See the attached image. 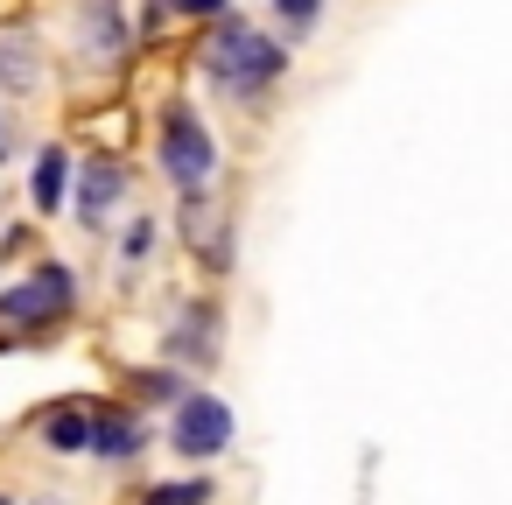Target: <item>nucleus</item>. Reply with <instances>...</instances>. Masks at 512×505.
I'll return each instance as SVG.
<instances>
[{"label": "nucleus", "instance_id": "1", "mask_svg": "<svg viewBox=\"0 0 512 505\" xmlns=\"http://www.w3.org/2000/svg\"><path fill=\"white\" fill-rule=\"evenodd\" d=\"M204 64H211V78H218L225 92H260V85L281 71V50H274L260 29H246V22H225V29L211 36Z\"/></svg>", "mask_w": 512, "mask_h": 505}, {"label": "nucleus", "instance_id": "2", "mask_svg": "<svg viewBox=\"0 0 512 505\" xmlns=\"http://www.w3.org/2000/svg\"><path fill=\"white\" fill-rule=\"evenodd\" d=\"M162 169H169V183H183V190H204L211 169H218V148H211V134H204V120H197L190 106H169V113H162Z\"/></svg>", "mask_w": 512, "mask_h": 505}, {"label": "nucleus", "instance_id": "3", "mask_svg": "<svg viewBox=\"0 0 512 505\" xmlns=\"http://www.w3.org/2000/svg\"><path fill=\"white\" fill-rule=\"evenodd\" d=\"M176 449L183 456H218V449H232V407L225 400H211V393H190L183 407H176Z\"/></svg>", "mask_w": 512, "mask_h": 505}, {"label": "nucleus", "instance_id": "4", "mask_svg": "<svg viewBox=\"0 0 512 505\" xmlns=\"http://www.w3.org/2000/svg\"><path fill=\"white\" fill-rule=\"evenodd\" d=\"M71 295H78V288H71V274H64V267H43V274H29L22 288H8V295H0V316L29 330V323L64 316V309H71Z\"/></svg>", "mask_w": 512, "mask_h": 505}, {"label": "nucleus", "instance_id": "5", "mask_svg": "<svg viewBox=\"0 0 512 505\" xmlns=\"http://www.w3.org/2000/svg\"><path fill=\"white\" fill-rule=\"evenodd\" d=\"M0 85L15 99H29L43 85V64H36V36L29 29H0Z\"/></svg>", "mask_w": 512, "mask_h": 505}, {"label": "nucleus", "instance_id": "6", "mask_svg": "<svg viewBox=\"0 0 512 505\" xmlns=\"http://www.w3.org/2000/svg\"><path fill=\"white\" fill-rule=\"evenodd\" d=\"M85 43L99 64H113L127 50V15H120V0H85Z\"/></svg>", "mask_w": 512, "mask_h": 505}, {"label": "nucleus", "instance_id": "7", "mask_svg": "<svg viewBox=\"0 0 512 505\" xmlns=\"http://www.w3.org/2000/svg\"><path fill=\"white\" fill-rule=\"evenodd\" d=\"M127 190V176L113 169V162H92L85 169V197H78V218L85 225H106V211H113V197Z\"/></svg>", "mask_w": 512, "mask_h": 505}, {"label": "nucleus", "instance_id": "8", "mask_svg": "<svg viewBox=\"0 0 512 505\" xmlns=\"http://www.w3.org/2000/svg\"><path fill=\"white\" fill-rule=\"evenodd\" d=\"M43 442H50L57 456L92 449V421H85V407H50V414H43Z\"/></svg>", "mask_w": 512, "mask_h": 505}, {"label": "nucleus", "instance_id": "9", "mask_svg": "<svg viewBox=\"0 0 512 505\" xmlns=\"http://www.w3.org/2000/svg\"><path fill=\"white\" fill-rule=\"evenodd\" d=\"M64 176H71V162H64V148H50V155L36 162V183H29V190H36V211H57V204H64Z\"/></svg>", "mask_w": 512, "mask_h": 505}, {"label": "nucleus", "instance_id": "10", "mask_svg": "<svg viewBox=\"0 0 512 505\" xmlns=\"http://www.w3.org/2000/svg\"><path fill=\"white\" fill-rule=\"evenodd\" d=\"M134 442H141V428H134V421H120V414L92 428V449H99V456H134Z\"/></svg>", "mask_w": 512, "mask_h": 505}, {"label": "nucleus", "instance_id": "11", "mask_svg": "<svg viewBox=\"0 0 512 505\" xmlns=\"http://www.w3.org/2000/svg\"><path fill=\"white\" fill-rule=\"evenodd\" d=\"M211 351H218V344H211V309H190V316H183V358L204 365Z\"/></svg>", "mask_w": 512, "mask_h": 505}, {"label": "nucleus", "instance_id": "12", "mask_svg": "<svg viewBox=\"0 0 512 505\" xmlns=\"http://www.w3.org/2000/svg\"><path fill=\"white\" fill-rule=\"evenodd\" d=\"M211 498V484L204 477H190V484H162V491H148V505H204Z\"/></svg>", "mask_w": 512, "mask_h": 505}, {"label": "nucleus", "instance_id": "13", "mask_svg": "<svg viewBox=\"0 0 512 505\" xmlns=\"http://www.w3.org/2000/svg\"><path fill=\"white\" fill-rule=\"evenodd\" d=\"M316 8H323V0H274V15H281V22H288L295 36H302V29L316 22Z\"/></svg>", "mask_w": 512, "mask_h": 505}, {"label": "nucleus", "instance_id": "14", "mask_svg": "<svg viewBox=\"0 0 512 505\" xmlns=\"http://www.w3.org/2000/svg\"><path fill=\"white\" fill-rule=\"evenodd\" d=\"M176 8H183V15H218L225 0H176Z\"/></svg>", "mask_w": 512, "mask_h": 505}, {"label": "nucleus", "instance_id": "15", "mask_svg": "<svg viewBox=\"0 0 512 505\" xmlns=\"http://www.w3.org/2000/svg\"><path fill=\"white\" fill-rule=\"evenodd\" d=\"M36 505H71V498H36Z\"/></svg>", "mask_w": 512, "mask_h": 505}, {"label": "nucleus", "instance_id": "16", "mask_svg": "<svg viewBox=\"0 0 512 505\" xmlns=\"http://www.w3.org/2000/svg\"><path fill=\"white\" fill-rule=\"evenodd\" d=\"M0 148H8V127H0Z\"/></svg>", "mask_w": 512, "mask_h": 505}, {"label": "nucleus", "instance_id": "17", "mask_svg": "<svg viewBox=\"0 0 512 505\" xmlns=\"http://www.w3.org/2000/svg\"><path fill=\"white\" fill-rule=\"evenodd\" d=\"M0 505H8V498H0Z\"/></svg>", "mask_w": 512, "mask_h": 505}]
</instances>
